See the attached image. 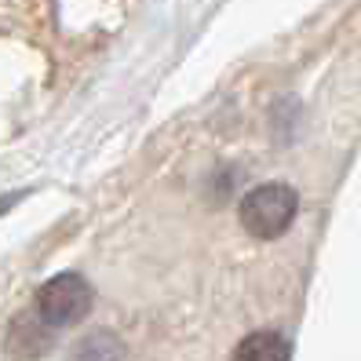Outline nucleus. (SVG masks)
<instances>
[{
    "label": "nucleus",
    "instance_id": "f257e3e1",
    "mask_svg": "<svg viewBox=\"0 0 361 361\" xmlns=\"http://www.w3.org/2000/svg\"><path fill=\"white\" fill-rule=\"evenodd\" d=\"M295 212H300V197L285 183H263L241 201V226L256 241H274L292 226Z\"/></svg>",
    "mask_w": 361,
    "mask_h": 361
},
{
    "label": "nucleus",
    "instance_id": "f03ea898",
    "mask_svg": "<svg viewBox=\"0 0 361 361\" xmlns=\"http://www.w3.org/2000/svg\"><path fill=\"white\" fill-rule=\"evenodd\" d=\"M88 310H92V285L80 274H55L51 281L40 285L37 303H33V314L48 329L77 325L80 317H88Z\"/></svg>",
    "mask_w": 361,
    "mask_h": 361
},
{
    "label": "nucleus",
    "instance_id": "7ed1b4c3",
    "mask_svg": "<svg viewBox=\"0 0 361 361\" xmlns=\"http://www.w3.org/2000/svg\"><path fill=\"white\" fill-rule=\"evenodd\" d=\"M292 347L281 332H270V329H259L245 336L238 347H233V361H288Z\"/></svg>",
    "mask_w": 361,
    "mask_h": 361
}]
</instances>
